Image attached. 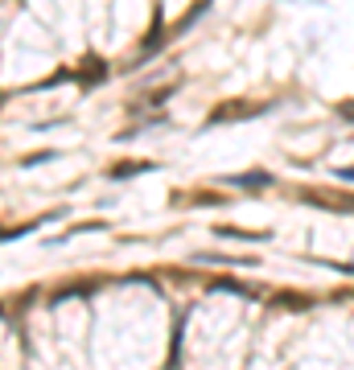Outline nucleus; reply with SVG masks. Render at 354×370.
<instances>
[{"instance_id": "obj_1", "label": "nucleus", "mask_w": 354, "mask_h": 370, "mask_svg": "<svg viewBox=\"0 0 354 370\" xmlns=\"http://www.w3.org/2000/svg\"><path fill=\"white\" fill-rule=\"evenodd\" d=\"M268 103H247V99H227L219 107H210L206 124H235V119H252V115H264Z\"/></svg>"}, {"instance_id": "obj_2", "label": "nucleus", "mask_w": 354, "mask_h": 370, "mask_svg": "<svg viewBox=\"0 0 354 370\" xmlns=\"http://www.w3.org/2000/svg\"><path fill=\"white\" fill-rule=\"evenodd\" d=\"M301 202L334 210V214H354V194H342V189H301Z\"/></svg>"}, {"instance_id": "obj_3", "label": "nucleus", "mask_w": 354, "mask_h": 370, "mask_svg": "<svg viewBox=\"0 0 354 370\" xmlns=\"http://www.w3.org/2000/svg\"><path fill=\"white\" fill-rule=\"evenodd\" d=\"M103 74H107V66H103V58H99V54H87V58H82V66L74 70L78 86H99V82H103Z\"/></svg>"}, {"instance_id": "obj_4", "label": "nucleus", "mask_w": 354, "mask_h": 370, "mask_svg": "<svg viewBox=\"0 0 354 370\" xmlns=\"http://www.w3.org/2000/svg\"><path fill=\"white\" fill-rule=\"evenodd\" d=\"M157 165L153 161H120V165H111L107 169V177L111 181H124V177H136V173H153Z\"/></svg>"}, {"instance_id": "obj_5", "label": "nucleus", "mask_w": 354, "mask_h": 370, "mask_svg": "<svg viewBox=\"0 0 354 370\" xmlns=\"http://www.w3.org/2000/svg\"><path fill=\"white\" fill-rule=\"evenodd\" d=\"M227 185H247V189H264V185H272V173H239V177H227Z\"/></svg>"}, {"instance_id": "obj_6", "label": "nucleus", "mask_w": 354, "mask_h": 370, "mask_svg": "<svg viewBox=\"0 0 354 370\" xmlns=\"http://www.w3.org/2000/svg\"><path fill=\"white\" fill-rule=\"evenodd\" d=\"M334 111H338V115H342V119H351V124H354V99H342V103H338V107H334Z\"/></svg>"}, {"instance_id": "obj_7", "label": "nucleus", "mask_w": 354, "mask_h": 370, "mask_svg": "<svg viewBox=\"0 0 354 370\" xmlns=\"http://www.w3.org/2000/svg\"><path fill=\"white\" fill-rule=\"evenodd\" d=\"M338 177H342V181H354V169H338Z\"/></svg>"}]
</instances>
